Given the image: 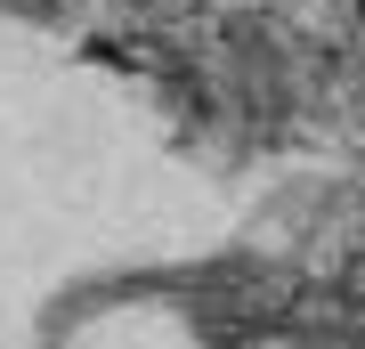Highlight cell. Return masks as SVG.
Wrapping results in <instances>:
<instances>
[{
  "mask_svg": "<svg viewBox=\"0 0 365 349\" xmlns=\"http://www.w3.org/2000/svg\"><path fill=\"white\" fill-rule=\"evenodd\" d=\"M73 349H365V333L300 309H220L195 293H146L98 309Z\"/></svg>",
  "mask_w": 365,
  "mask_h": 349,
  "instance_id": "6da1fadb",
  "label": "cell"
}]
</instances>
